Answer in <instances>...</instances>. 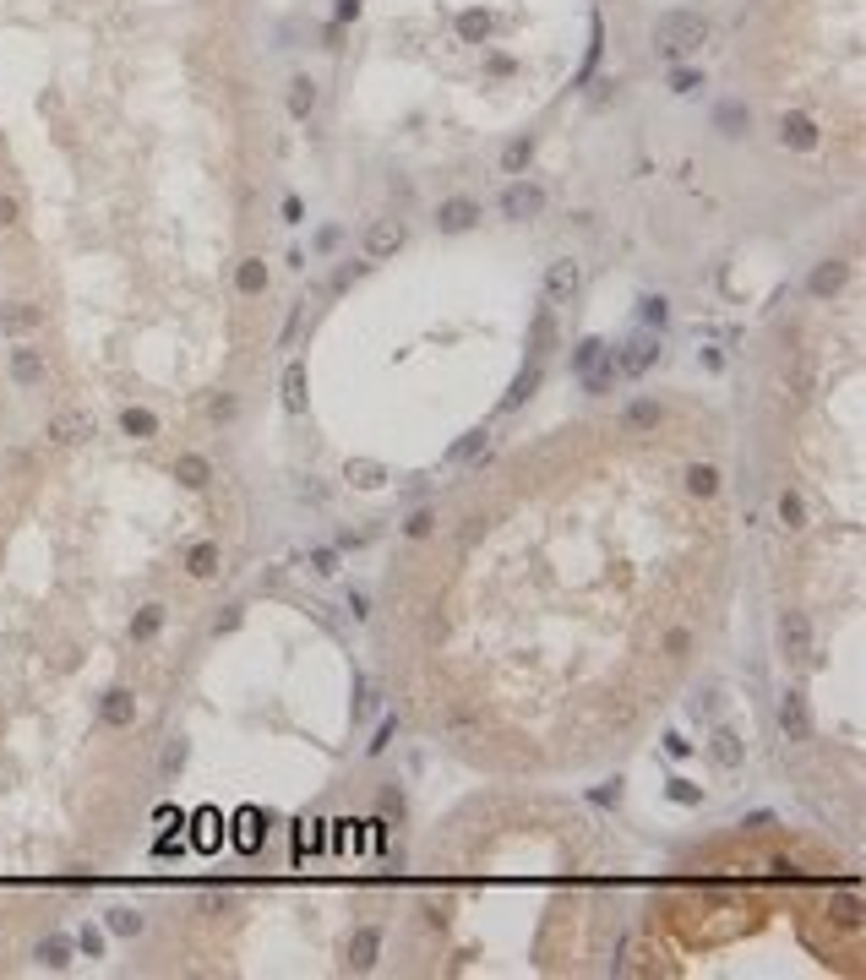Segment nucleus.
Listing matches in <instances>:
<instances>
[{
  "instance_id": "f257e3e1",
  "label": "nucleus",
  "mask_w": 866,
  "mask_h": 980,
  "mask_svg": "<svg viewBox=\"0 0 866 980\" xmlns=\"http://www.w3.org/2000/svg\"><path fill=\"white\" fill-rule=\"evenodd\" d=\"M698 44H708V17H703V12L671 6V12L654 17V49H659L665 60H682V55H692Z\"/></svg>"
},
{
  "instance_id": "f03ea898",
  "label": "nucleus",
  "mask_w": 866,
  "mask_h": 980,
  "mask_svg": "<svg viewBox=\"0 0 866 980\" xmlns=\"http://www.w3.org/2000/svg\"><path fill=\"white\" fill-rule=\"evenodd\" d=\"M611 360H616V371H622V376H648V371L659 365V332H654V327H638V332L616 348Z\"/></svg>"
},
{
  "instance_id": "7ed1b4c3",
  "label": "nucleus",
  "mask_w": 866,
  "mask_h": 980,
  "mask_svg": "<svg viewBox=\"0 0 866 980\" xmlns=\"http://www.w3.org/2000/svg\"><path fill=\"white\" fill-rule=\"evenodd\" d=\"M774 638H779V654L785 659H807L812 654V621H807V610H779Z\"/></svg>"
},
{
  "instance_id": "20e7f679",
  "label": "nucleus",
  "mask_w": 866,
  "mask_h": 980,
  "mask_svg": "<svg viewBox=\"0 0 866 980\" xmlns=\"http://www.w3.org/2000/svg\"><path fill=\"white\" fill-rule=\"evenodd\" d=\"M93 414L88 408H60V414H49V426H44V436L55 442V447H82V442H93Z\"/></svg>"
},
{
  "instance_id": "39448f33",
  "label": "nucleus",
  "mask_w": 866,
  "mask_h": 980,
  "mask_svg": "<svg viewBox=\"0 0 866 980\" xmlns=\"http://www.w3.org/2000/svg\"><path fill=\"white\" fill-rule=\"evenodd\" d=\"M540 213H545V191H540L535 180H512V185L502 191V219L528 224V219H540Z\"/></svg>"
},
{
  "instance_id": "423d86ee",
  "label": "nucleus",
  "mask_w": 866,
  "mask_h": 980,
  "mask_svg": "<svg viewBox=\"0 0 866 980\" xmlns=\"http://www.w3.org/2000/svg\"><path fill=\"white\" fill-rule=\"evenodd\" d=\"M779 142H785L790 153H818L823 131H818V120H812L807 109H790V115H779Z\"/></svg>"
},
{
  "instance_id": "0eeeda50",
  "label": "nucleus",
  "mask_w": 866,
  "mask_h": 980,
  "mask_svg": "<svg viewBox=\"0 0 866 980\" xmlns=\"http://www.w3.org/2000/svg\"><path fill=\"white\" fill-rule=\"evenodd\" d=\"M779 730H785V741H812V709H807L802 686H790L779 697Z\"/></svg>"
},
{
  "instance_id": "6e6552de",
  "label": "nucleus",
  "mask_w": 866,
  "mask_h": 980,
  "mask_svg": "<svg viewBox=\"0 0 866 980\" xmlns=\"http://www.w3.org/2000/svg\"><path fill=\"white\" fill-rule=\"evenodd\" d=\"M6 371H12V382H17L22 392L44 387V376H49V365H44V348H33V343H17L12 355H6Z\"/></svg>"
},
{
  "instance_id": "1a4fd4ad",
  "label": "nucleus",
  "mask_w": 866,
  "mask_h": 980,
  "mask_svg": "<svg viewBox=\"0 0 866 980\" xmlns=\"http://www.w3.org/2000/svg\"><path fill=\"white\" fill-rule=\"evenodd\" d=\"M99 725H109V730H131V725H137V692H131V686H109L99 697Z\"/></svg>"
},
{
  "instance_id": "9d476101",
  "label": "nucleus",
  "mask_w": 866,
  "mask_h": 980,
  "mask_svg": "<svg viewBox=\"0 0 866 980\" xmlns=\"http://www.w3.org/2000/svg\"><path fill=\"white\" fill-rule=\"evenodd\" d=\"M475 224H480V202L475 196H447L436 207V229L442 235H463V229H475Z\"/></svg>"
},
{
  "instance_id": "9b49d317",
  "label": "nucleus",
  "mask_w": 866,
  "mask_h": 980,
  "mask_svg": "<svg viewBox=\"0 0 866 980\" xmlns=\"http://www.w3.org/2000/svg\"><path fill=\"white\" fill-rule=\"evenodd\" d=\"M404 219H376L371 229H365V256L371 262H382V256H392V251H404Z\"/></svg>"
},
{
  "instance_id": "f8f14e48",
  "label": "nucleus",
  "mask_w": 866,
  "mask_h": 980,
  "mask_svg": "<svg viewBox=\"0 0 866 980\" xmlns=\"http://www.w3.org/2000/svg\"><path fill=\"white\" fill-rule=\"evenodd\" d=\"M72 959H77V942L65 932H49V937L33 942V964L39 969H72Z\"/></svg>"
},
{
  "instance_id": "ddd939ff",
  "label": "nucleus",
  "mask_w": 866,
  "mask_h": 980,
  "mask_svg": "<svg viewBox=\"0 0 866 980\" xmlns=\"http://www.w3.org/2000/svg\"><path fill=\"white\" fill-rule=\"evenodd\" d=\"M224 845V817L213 812V806H202L191 817V850H202V855H213Z\"/></svg>"
},
{
  "instance_id": "4468645a",
  "label": "nucleus",
  "mask_w": 866,
  "mask_h": 980,
  "mask_svg": "<svg viewBox=\"0 0 866 980\" xmlns=\"http://www.w3.org/2000/svg\"><path fill=\"white\" fill-rule=\"evenodd\" d=\"M578 289H583V267H578L572 256L551 262V272H545V295H551V300H572Z\"/></svg>"
},
{
  "instance_id": "2eb2a0df",
  "label": "nucleus",
  "mask_w": 866,
  "mask_h": 980,
  "mask_svg": "<svg viewBox=\"0 0 866 980\" xmlns=\"http://www.w3.org/2000/svg\"><path fill=\"white\" fill-rule=\"evenodd\" d=\"M742 757H747V741L730 730V725H719V730L708 735V762H714V768H742Z\"/></svg>"
},
{
  "instance_id": "dca6fc26",
  "label": "nucleus",
  "mask_w": 866,
  "mask_h": 980,
  "mask_svg": "<svg viewBox=\"0 0 866 980\" xmlns=\"http://www.w3.org/2000/svg\"><path fill=\"white\" fill-rule=\"evenodd\" d=\"M164 621H169V605H164V599L137 605V615H131V643H153V638L164 632Z\"/></svg>"
},
{
  "instance_id": "f3484780",
  "label": "nucleus",
  "mask_w": 866,
  "mask_h": 980,
  "mask_svg": "<svg viewBox=\"0 0 866 980\" xmlns=\"http://www.w3.org/2000/svg\"><path fill=\"white\" fill-rule=\"evenodd\" d=\"M104 932L109 937H142L148 932V916L137 904H115V909H104Z\"/></svg>"
},
{
  "instance_id": "a211bd4d",
  "label": "nucleus",
  "mask_w": 866,
  "mask_h": 980,
  "mask_svg": "<svg viewBox=\"0 0 866 980\" xmlns=\"http://www.w3.org/2000/svg\"><path fill=\"white\" fill-rule=\"evenodd\" d=\"M120 431H125L131 442H153V436H159V414L142 408V403H125V408H120Z\"/></svg>"
},
{
  "instance_id": "6ab92c4d",
  "label": "nucleus",
  "mask_w": 866,
  "mask_h": 980,
  "mask_svg": "<svg viewBox=\"0 0 866 980\" xmlns=\"http://www.w3.org/2000/svg\"><path fill=\"white\" fill-rule=\"evenodd\" d=\"M169 474H175V479H180L185 490H202V485H213V463H208L202 452H180Z\"/></svg>"
},
{
  "instance_id": "aec40b11",
  "label": "nucleus",
  "mask_w": 866,
  "mask_h": 980,
  "mask_svg": "<svg viewBox=\"0 0 866 980\" xmlns=\"http://www.w3.org/2000/svg\"><path fill=\"white\" fill-rule=\"evenodd\" d=\"M39 322H44V311L28 305V300H6V305H0V332H12V338L17 332H33Z\"/></svg>"
},
{
  "instance_id": "412c9836",
  "label": "nucleus",
  "mask_w": 866,
  "mask_h": 980,
  "mask_svg": "<svg viewBox=\"0 0 866 980\" xmlns=\"http://www.w3.org/2000/svg\"><path fill=\"white\" fill-rule=\"evenodd\" d=\"M616 382H622V371H616L611 348H605V355H599V360H594V365L583 371V392H588V398H605V392H611Z\"/></svg>"
},
{
  "instance_id": "4be33fe9",
  "label": "nucleus",
  "mask_w": 866,
  "mask_h": 980,
  "mask_svg": "<svg viewBox=\"0 0 866 980\" xmlns=\"http://www.w3.org/2000/svg\"><path fill=\"white\" fill-rule=\"evenodd\" d=\"M219 562H224V555H219V539H196V545L185 550V572H191V578H219Z\"/></svg>"
},
{
  "instance_id": "5701e85b",
  "label": "nucleus",
  "mask_w": 866,
  "mask_h": 980,
  "mask_svg": "<svg viewBox=\"0 0 866 980\" xmlns=\"http://www.w3.org/2000/svg\"><path fill=\"white\" fill-rule=\"evenodd\" d=\"M376 953H382V932H376V926H360V932L349 937V969H371Z\"/></svg>"
},
{
  "instance_id": "b1692460",
  "label": "nucleus",
  "mask_w": 866,
  "mask_h": 980,
  "mask_svg": "<svg viewBox=\"0 0 866 980\" xmlns=\"http://www.w3.org/2000/svg\"><path fill=\"white\" fill-rule=\"evenodd\" d=\"M235 828H240V833H235V850H256L262 838H268V817H262L256 806H245V812L235 817Z\"/></svg>"
},
{
  "instance_id": "393cba45",
  "label": "nucleus",
  "mask_w": 866,
  "mask_h": 980,
  "mask_svg": "<svg viewBox=\"0 0 866 980\" xmlns=\"http://www.w3.org/2000/svg\"><path fill=\"white\" fill-rule=\"evenodd\" d=\"M845 272H850V267H845V262H834V256H828V262H818V267H812V278H807V289H812V295H818V300H823V295H834V289H845Z\"/></svg>"
},
{
  "instance_id": "a878e982",
  "label": "nucleus",
  "mask_w": 866,
  "mask_h": 980,
  "mask_svg": "<svg viewBox=\"0 0 866 980\" xmlns=\"http://www.w3.org/2000/svg\"><path fill=\"white\" fill-rule=\"evenodd\" d=\"M659 419H665V408H659L654 398H632V403L622 408V426H627V431H654Z\"/></svg>"
},
{
  "instance_id": "bb28decb",
  "label": "nucleus",
  "mask_w": 866,
  "mask_h": 980,
  "mask_svg": "<svg viewBox=\"0 0 866 980\" xmlns=\"http://www.w3.org/2000/svg\"><path fill=\"white\" fill-rule=\"evenodd\" d=\"M535 164V142L528 136H512V142L502 148V175H512V180H523V169Z\"/></svg>"
},
{
  "instance_id": "cd10ccee",
  "label": "nucleus",
  "mask_w": 866,
  "mask_h": 980,
  "mask_svg": "<svg viewBox=\"0 0 866 980\" xmlns=\"http://www.w3.org/2000/svg\"><path fill=\"white\" fill-rule=\"evenodd\" d=\"M284 408L289 414H305V360H289L284 365Z\"/></svg>"
},
{
  "instance_id": "c85d7f7f",
  "label": "nucleus",
  "mask_w": 866,
  "mask_h": 980,
  "mask_svg": "<svg viewBox=\"0 0 866 980\" xmlns=\"http://www.w3.org/2000/svg\"><path fill=\"white\" fill-rule=\"evenodd\" d=\"M344 479L360 485V490H376V485H387V469H382L376 458H349V463H344Z\"/></svg>"
},
{
  "instance_id": "c756f323",
  "label": "nucleus",
  "mask_w": 866,
  "mask_h": 980,
  "mask_svg": "<svg viewBox=\"0 0 866 980\" xmlns=\"http://www.w3.org/2000/svg\"><path fill=\"white\" fill-rule=\"evenodd\" d=\"M235 289L240 295H262V289H268V267H262V256H245L235 267Z\"/></svg>"
},
{
  "instance_id": "7c9ffc66",
  "label": "nucleus",
  "mask_w": 866,
  "mask_h": 980,
  "mask_svg": "<svg viewBox=\"0 0 866 980\" xmlns=\"http://www.w3.org/2000/svg\"><path fill=\"white\" fill-rule=\"evenodd\" d=\"M747 120H752V115H747V104H736V99H725V104L714 109L719 136H742V131H747Z\"/></svg>"
},
{
  "instance_id": "2f4dec72",
  "label": "nucleus",
  "mask_w": 866,
  "mask_h": 980,
  "mask_svg": "<svg viewBox=\"0 0 866 980\" xmlns=\"http://www.w3.org/2000/svg\"><path fill=\"white\" fill-rule=\"evenodd\" d=\"M491 28H496L491 12H458V39H463V44H485Z\"/></svg>"
},
{
  "instance_id": "473e14b6",
  "label": "nucleus",
  "mask_w": 866,
  "mask_h": 980,
  "mask_svg": "<svg viewBox=\"0 0 866 980\" xmlns=\"http://www.w3.org/2000/svg\"><path fill=\"white\" fill-rule=\"evenodd\" d=\"M535 387H540V360H528V365H523V371H518V382H512V392H507V398H502V414H512V408H518V403H523V398H528V392H535Z\"/></svg>"
},
{
  "instance_id": "72a5a7b5",
  "label": "nucleus",
  "mask_w": 866,
  "mask_h": 980,
  "mask_svg": "<svg viewBox=\"0 0 866 980\" xmlns=\"http://www.w3.org/2000/svg\"><path fill=\"white\" fill-rule=\"evenodd\" d=\"M311 109H316V82H311V77H295V82H289V115L305 120Z\"/></svg>"
},
{
  "instance_id": "f704fd0d",
  "label": "nucleus",
  "mask_w": 866,
  "mask_h": 980,
  "mask_svg": "<svg viewBox=\"0 0 866 980\" xmlns=\"http://www.w3.org/2000/svg\"><path fill=\"white\" fill-rule=\"evenodd\" d=\"M551 338H556V322H551V311H540L535 316V332H528V360H545Z\"/></svg>"
},
{
  "instance_id": "c9c22d12",
  "label": "nucleus",
  "mask_w": 866,
  "mask_h": 980,
  "mask_svg": "<svg viewBox=\"0 0 866 980\" xmlns=\"http://www.w3.org/2000/svg\"><path fill=\"white\" fill-rule=\"evenodd\" d=\"M687 490H692V496H714V490H719V469L714 463H692L687 469Z\"/></svg>"
},
{
  "instance_id": "e433bc0d",
  "label": "nucleus",
  "mask_w": 866,
  "mask_h": 980,
  "mask_svg": "<svg viewBox=\"0 0 866 980\" xmlns=\"http://www.w3.org/2000/svg\"><path fill=\"white\" fill-rule=\"evenodd\" d=\"M779 523L785 529H807V502L795 496V490H785V496H779Z\"/></svg>"
},
{
  "instance_id": "4c0bfd02",
  "label": "nucleus",
  "mask_w": 866,
  "mask_h": 980,
  "mask_svg": "<svg viewBox=\"0 0 866 980\" xmlns=\"http://www.w3.org/2000/svg\"><path fill=\"white\" fill-rule=\"evenodd\" d=\"M72 942H77V953H82V959H104V926H77V932H72Z\"/></svg>"
},
{
  "instance_id": "58836bf2",
  "label": "nucleus",
  "mask_w": 866,
  "mask_h": 980,
  "mask_svg": "<svg viewBox=\"0 0 866 980\" xmlns=\"http://www.w3.org/2000/svg\"><path fill=\"white\" fill-rule=\"evenodd\" d=\"M605 348H611V343H605V338H583V343H578V348H572V371H578V376H583V371H588V365H594V360H599V355H605Z\"/></svg>"
},
{
  "instance_id": "ea45409f",
  "label": "nucleus",
  "mask_w": 866,
  "mask_h": 980,
  "mask_svg": "<svg viewBox=\"0 0 866 980\" xmlns=\"http://www.w3.org/2000/svg\"><path fill=\"white\" fill-rule=\"evenodd\" d=\"M665 795L676 806H703V785H692V779H665Z\"/></svg>"
},
{
  "instance_id": "a19ab883",
  "label": "nucleus",
  "mask_w": 866,
  "mask_h": 980,
  "mask_svg": "<svg viewBox=\"0 0 866 980\" xmlns=\"http://www.w3.org/2000/svg\"><path fill=\"white\" fill-rule=\"evenodd\" d=\"M638 316H643V327H654V332H659V327H665V316H671V305H665V295H643V300H638Z\"/></svg>"
},
{
  "instance_id": "79ce46f5",
  "label": "nucleus",
  "mask_w": 866,
  "mask_h": 980,
  "mask_svg": "<svg viewBox=\"0 0 866 980\" xmlns=\"http://www.w3.org/2000/svg\"><path fill=\"white\" fill-rule=\"evenodd\" d=\"M185 757H191V741H180V735H175V741H169V746H164V757H159V768H164V774H169V779H175V774H180V768H185Z\"/></svg>"
},
{
  "instance_id": "37998d69",
  "label": "nucleus",
  "mask_w": 866,
  "mask_h": 980,
  "mask_svg": "<svg viewBox=\"0 0 866 980\" xmlns=\"http://www.w3.org/2000/svg\"><path fill=\"white\" fill-rule=\"evenodd\" d=\"M431 529H436V512H431V507H415V512H409V523H404V534H409V539H425Z\"/></svg>"
},
{
  "instance_id": "c03bdc74",
  "label": "nucleus",
  "mask_w": 866,
  "mask_h": 980,
  "mask_svg": "<svg viewBox=\"0 0 866 980\" xmlns=\"http://www.w3.org/2000/svg\"><path fill=\"white\" fill-rule=\"evenodd\" d=\"M311 572L332 578V572H339V550H332V545H316V550H311Z\"/></svg>"
},
{
  "instance_id": "a18cd8bd",
  "label": "nucleus",
  "mask_w": 866,
  "mask_h": 980,
  "mask_svg": "<svg viewBox=\"0 0 866 980\" xmlns=\"http://www.w3.org/2000/svg\"><path fill=\"white\" fill-rule=\"evenodd\" d=\"M698 88H703V72H687V65H676V72H671V93L687 99V93H698Z\"/></svg>"
},
{
  "instance_id": "49530a36",
  "label": "nucleus",
  "mask_w": 866,
  "mask_h": 980,
  "mask_svg": "<svg viewBox=\"0 0 866 980\" xmlns=\"http://www.w3.org/2000/svg\"><path fill=\"white\" fill-rule=\"evenodd\" d=\"M480 447H485V431H469V436H463V442H458L452 452H447V463H463V458H475Z\"/></svg>"
},
{
  "instance_id": "de8ad7c7",
  "label": "nucleus",
  "mask_w": 866,
  "mask_h": 980,
  "mask_svg": "<svg viewBox=\"0 0 866 980\" xmlns=\"http://www.w3.org/2000/svg\"><path fill=\"white\" fill-rule=\"evenodd\" d=\"M392 735H398V714H387V719L376 725V741H371V757H382V752L392 746Z\"/></svg>"
},
{
  "instance_id": "09e8293b",
  "label": "nucleus",
  "mask_w": 866,
  "mask_h": 980,
  "mask_svg": "<svg viewBox=\"0 0 866 980\" xmlns=\"http://www.w3.org/2000/svg\"><path fill=\"white\" fill-rule=\"evenodd\" d=\"M834 916L845 921V926H861V898L855 893H845V898H834Z\"/></svg>"
},
{
  "instance_id": "8fccbe9b",
  "label": "nucleus",
  "mask_w": 866,
  "mask_h": 980,
  "mask_svg": "<svg viewBox=\"0 0 866 980\" xmlns=\"http://www.w3.org/2000/svg\"><path fill=\"white\" fill-rule=\"evenodd\" d=\"M719 703H725V692H719V686H708V692H703V697H698V703H692V714H703V719H714V714H719Z\"/></svg>"
},
{
  "instance_id": "3c124183",
  "label": "nucleus",
  "mask_w": 866,
  "mask_h": 980,
  "mask_svg": "<svg viewBox=\"0 0 866 980\" xmlns=\"http://www.w3.org/2000/svg\"><path fill=\"white\" fill-rule=\"evenodd\" d=\"M692 649V632L687 626H671V632H665V654H687Z\"/></svg>"
},
{
  "instance_id": "603ef678",
  "label": "nucleus",
  "mask_w": 866,
  "mask_h": 980,
  "mask_svg": "<svg viewBox=\"0 0 866 980\" xmlns=\"http://www.w3.org/2000/svg\"><path fill=\"white\" fill-rule=\"evenodd\" d=\"M22 224V207H17V196H0V229H17Z\"/></svg>"
},
{
  "instance_id": "864d4df0",
  "label": "nucleus",
  "mask_w": 866,
  "mask_h": 980,
  "mask_svg": "<svg viewBox=\"0 0 866 980\" xmlns=\"http://www.w3.org/2000/svg\"><path fill=\"white\" fill-rule=\"evenodd\" d=\"M180 850H185L180 828H175V833H164V838H153V855H180Z\"/></svg>"
},
{
  "instance_id": "5fc2aeb1",
  "label": "nucleus",
  "mask_w": 866,
  "mask_h": 980,
  "mask_svg": "<svg viewBox=\"0 0 866 980\" xmlns=\"http://www.w3.org/2000/svg\"><path fill=\"white\" fill-rule=\"evenodd\" d=\"M344 605H349V615H371V594H365V589H349Z\"/></svg>"
},
{
  "instance_id": "6e6d98bb",
  "label": "nucleus",
  "mask_w": 866,
  "mask_h": 980,
  "mask_svg": "<svg viewBox=\"0 0 866 980\" xmlns=\"http://www.w3.org/2000/svg\"><path fill=\"white\" fill-rule=\"evenodd\" d=\"M485 72H491V77H512L518 65H512V55H491V60H485Z\"/></svg>"
},
{
  "instance_id": "4d7b16f0",
  "label": "nucleus",
  "mask_w": 866,
  "mask_h": 980,
  "mask_svg": "<svg viewBox=\"0 0 866 980\" xmlns=\"http://www.w3.org/2000/svg\"><path fill=\"white\" fill-rule=\"evenodd\" d=\"M594 801H599V806H616V801H622V779H611V785H599V790H594Z\"/></svg>"
},
{
  "instance_id": "13d9d810",
  "label": "nucleus",
  "mask_w": 866,
  "mask_h": 980,
  "mask_svg": "<svg viewBox=\"0 0 866 980\" xmlns=\"http://www.w3.org/2000/svg\"><path fill=\"white\" fill-rule=\"evenodd\" d=\"M208 408H213V419H235V398H229V392H219Z\"/></svg>"
},
{
  "instance_id": "bf43d9fd",
  "label": "nucleus",
  "mask_w": 866,
  "mask_h": 980,
  "mask_svg": "<svg viewBox=\"0 0 866 980\" xmlns=\"http://www.w3.org/2000/svg\"><path fill=\"white\" fill-rule=\"evenodd\" d=\"M665 752H671V757H687V752H692V741H687V735H676V730H671V735H665Z\"/></svg>"
},
{
  "instance_id": "052dcab7",
  "label": "nucleus",
  "mask_w": 866,
  "mask_h": 980,
  "mask_svg": "<svg viewBox=\"0 0 866 980\" xmlns=\"http://www.w3.org/2000/svg\"><path fill=\"white\" fill-rule=\"evenodd\" d=\"M332 17H339V22H355V17H360V0H339V6H332Z\"/></svg>"
},
{
  "instance_id": "680f3d73",
  "label": "nucleus",
  "mask_w": 866,
  "mask_h": 980,
  "mask_svg": "<svg viewBox=\"0 0 866 980\" xmlns=\"http://www.w3.org/2000/svg\"><path fill=\"white\" fill-rule=\"evenodd\" d=\"M284 219H289V224H305V207H300V196H284Z\"/></svg>"
},
{
  "instance_id": "e2e57ef3",
  "label": "nucleus",
  "mask_w": 866,
  "mask_h": 980,
  "mask_svg": "<svg viewBox=\"0 0 866 980\" xmlns=\"http://www.w3.org/2000/svg\"><path fill=\"white\" fill-rule=\"evenodd\" d=\"M355 278H360V267H355V262H344V267H339V278H332V284H339V289H349Z\"/></svg>"
}]
</instances>
